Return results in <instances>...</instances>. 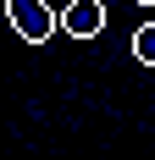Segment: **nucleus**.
Wrapping results in <instances>:
<instances>
[{"label":"nucleus","instance_id":"2","mask_svg":"<svg viewBox=\"0 0 155 160\" xmlns=\"http://www.w3.org/2000/svg\"><path fill=\"white\" fill-rule=\"evenodd\" d=\"M56 28H61L67 39H94V33L105 28V6H100V0H72V6L56 17Z\"/></svg>","mask_w":155,"mask_h":160},{"label":"nucleus","instance_id":"3","mask_svg":"<svg viewBox=\"0 0 155 160\" xmlns=\"http://www.w3.org/2000/svg\"><path fill=\"white\" fill-rule=\"evenodd\" d=\"M133 55H139L144 66H155V22H144V28L133 33Z\"/></svg>","mask_w":155,"mask_h":160},{"label":"nucleus","instance_id":"4","mask_svg":"<svg viewBox=\"0 0 155 160\" xmlns=\"http://www.w3.org/2000/svg\"><path fill=\"white\" fill-rule=\"evenodd\" d=\"M139 6H155V0H139Z\"/></svg>","mask_w":155,"mask_h":160},{"label":"nucleus","instance_id":"1","mask_svg":"<svg viewBox=\"0 0 155 160\" xmlns=\"http://www.w3.org/2000/svg\"><path fill=\"white\" fill-rule=\"evenodd\" d=\"M6 17H11V28L28 44H45L50 33H56V11H50L45 0H6Z\"/></svg>","mask_w":155,"mask_h":160}]
</instances>
